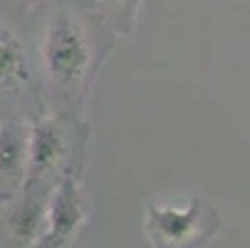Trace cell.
Returning <instances> with one entry per match:
<instances>
[{
	"mask_svg": "<svg viewBox=\"0 0 250 248\" xmlns=\"http://www.w3.org/2000/svg\"><path fill=\"white\" fill-rule=\"evenodd\" d=\"M38 60L45 87L67 104L64 112H72L75 102L82 104V94H87L99 67L89 27L67 10L55 13L42 30Z\"/></svg>",
	"mask_w": 250,
	"mask_h": 248,
	"instance_id": "6da1fadb",
	"label": "cell"
},
{
	"mask_svg": "<svg viewBox=\"0 0 250 248\" xmlns=\"http://www.w3.org/2000/svg\"><path fill=\"white\" fill-rule=\"evenodd\" d=\"M221 226L218 211L201 199H191L186 208L146 203L144 231L154 248H201Z\"/></svg>",
	"mask_w": 250,
	"mask_h": 248,
	"instance_id": "7a4b0ae2",
	"label": "cell"
},
{
	"mask_svg": "<svg viewBox=\"0 0 250 248\" xmlns=\"http://www.w3.org/2000/svg\"><path fill=\"white\" fill-rule=\"evenodd\" d=\"M84 221V206L82 194L77 186V179L72 171H64L57 181V189L50 194L47 214H45V228L32 248H62L72 238Z\"/></svg>",
	"mask_w": 250,
	"mask_h": 248,
	"instance_id": "3957f363",
	"label": "cell"
},
{
	"mask_svg": "<svg viewBox=\"0 0 250 248\" xmlns=\"http://www.w3.org/2000/svg\"><path fill=\"white\" fill-rule=\"evenodd\" d=\"M67 152H69L67 134L57 117H45V119L35 122L30 127V139H27V161H25L22 189L47 184V179L62 166Z\"/></svg>",
	"mask_w": 250,
	"mask_h": 248,
	"instance_id": "277c9868",
	"label": "cell"
},
{
	"mask_svg": "<svg viewBox=\"0 0 250 248\" xmlns=\"http://www.w3.org/2000/svg\"><path fill=\"white\" fill-rule=\"evenodd\" d=\"M35 82V65L27 45L13 27H0V94L18 97Z\"/></svg>",
	"mask_w": 250,
	"mask_h": 248,
	"instance_id": "5b68a950",
	"label": "cell"
},
{
	"mask_svg": "<svg viewBox=\"0 0 250 248\" xmlns=\"http://www.w3.org/2000/svg\"><path fill=\"white\" fill-rule=\"evenodd\" d=\"M30 127L20 117L0 122V189H18L25 179Z\"/></svg>",
	"mask_w": 250,
	"mask_h": 248,
	"instance_id": "8992f818",
	"label": "cell"
},
{
	"mask_svg": "<svg viewBox=\"0 0 250 248\" xmlns=\"http://www.w3.org/2000/svg\"><path fill=\"white\" fill-rule=\"evenodd\" d=\"M22 201L10 216V233L22 246H35L45 228V214H47V201L50 194L42 186H27L22 189Z\"/></svg>",
	"mask_w": 250,
	"mask_h": 248,
	"instance_id": "52a82bcc",
	"label": "cell"
},
{
	"mask_svg": "<svg viewBox=\"0 0 250 248\" xmlns=\"http://www.w3.org/2000/svg\"><path fill=\"white\" fill-rule=\"evenodd\" d=\"M102 3H122V0H102Z\"/></svg>",
	"mask_w": 250,
	"mask_h": 248,
	"instance_id": "ba28073f",
	"label": "cell"
}]
</instances>
